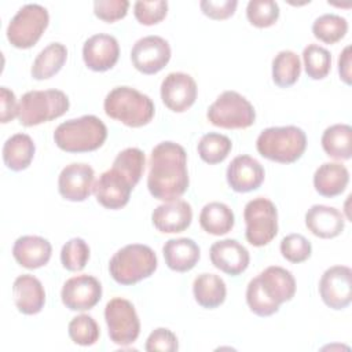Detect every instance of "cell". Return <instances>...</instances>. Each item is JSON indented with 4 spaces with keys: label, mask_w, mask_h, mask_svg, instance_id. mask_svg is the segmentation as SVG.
Instances as JSON below:
<instances>
[{
    "label": "cell",
    "mask_w": 352,
    "mask_h": 352,
    "mask_svg": "<svg viewBox=\"0 0 352 352\" xmlns=\"http://www.w3.org/2000/svg\"><path fill=\"white\" fill-rule=\"evenodd\" d=\"M192 294L202 308L213 309L224 302L227 287L219 275L204 272L194 279Z\"/></svg>",
    "instance_id": "obj_28"
},
{
    "label": "cell",
    "mask_w": 352,
    "mask_h": 352,
    "mask_svg": "<svg viewBox=\"0 0 352 352\" xmlns=\"http://www.w3.org/2000/svg\"><path fill=\"white\" fill-rule=\"evenodd\" d=\"M103 109L107 117L131 128L147 125L155 111L154 103L147 95L126 85L113 88L104 98Z\"/></svg>",
    "instance_id": "obj_3"
},
{
    "label": "cell",
    "mask_w": 352,
    "mask_h": 352,
    "mask_svg": "<svg viewBox=\"0 0 352 352\" xmlns=\"http://www.w3.org/2000/svg\"><path fill=\"white\" fill-rule=\"evenodd\" d=\"M199 224L208 234L220 236L232 230L235 216L228 205L223 202H209L201 209Z\"/></svg>",
    "instance_id": "obj_29"
},
{
    "label": "cell",
    "mask_w": 352,
    "mask_h": 352,
    "mask_svg": "<svg viewBox=\"0 0 352 352\" xmlns=\"http://www.w3.org/2000/svg\"><path fill=\"white\" fill-rule=\"evenodd\" d=\"M147 188L160 201L180 198L188 188L186 150L175 142L158 143L150 155Z\"/></svg>",
    "instance_id": "obj_1"
},
{
    "label": "cell",
    "mask_w": 352,
    "mask_h": 352,
    "mask_svg": "<svg viewBox=\"0 0 352 352\" xmlns=\"http://www.w3.org/2000/svg\"><path fill=\"white\" fill-rule=\"evenodd\" d=\"M258 154L279 164H293L307 148V135L296 125L270 126L261 131L256 140Z\"/></svg>",
    "instance_id": "obj_4"
},
{
    "label": "cell",
    "mask_w": 352,
    "mask_h": 352,
    "mask_svg": "<svg viewBox=\"0 0 352 352\" xmlns=\"http://www.w3.org/2000/svg\"><path fill=\"white\" fill-rule=\"evenodd\" d=\"M157 265V256L150 246L131 243L113 254L109 263V272L117 283L129 286L153 275Z\"/></svg>",
    "instance_id": "obj_5"
},
{
    "label": "cell",
    "mask_w": 352,
    "mask_h": 352,
    "mask_svg": "<svg viewBox=\"0 0 352 352\" xmlns=\"http://www.w3.org/2000/svg\"><path fill=\"white\" fill-rule=\"evenodd\" d=\"M67 59V48L62 43H51L38 52L32 65V77L34 80H47L54 77L63 67Z\"/></svg>",
    "instance_id": "obj_30"
},
{
    "label": "cell",
    "mask_w": 352,
    "mask_h": 352,
    "mask_svg": "<svg viewBox=\"0 0 352 352\" xmlns=\"http://www.w3.org/2000/svg\"><path fill=\"white\" fill-rule=\"evenodd\" d=\"M89 260V246L82 238L69 239L60 250V263L67 271H81Z\"/></svg>",
    "instance_id": "obj_38"
},
{
    "label": "cell",
    "mask_w": 352,
    "mask_h": 352,
    "mask_svg": "<svg viewBox=\"0 0 352 352\" xmlns=\"http://www.w3.org/2000/svg\"><path fill=\"white\" fill-rule=\"evenodd\" d=\"M319 294L323 302L336 311L344 309L352 300V271L346 265L327 268L319 282Z\"/></svg>",
    "instance_id": "obj_12"
},
{
    "label": "cell",
    "mask_w": 352,
    "mask_h": 352,
    "mask_svg": "<svg viewBox=\"0 0 352 352\" xmlns=\"http://www.w3.org/2000/svg\"><path fill=\"white\" fill-rule=\"evenodd\" d=\"M52 254L51 243L38 235L19 236L12 246V256L19 265L36 270L45 265Z\"/></svg>",
    "instance_id": "obj_22"
},
{
    "label": "cell",
    "mask_w": 352,
    "mask_h": 352,
    "mask_svg": "<svg viewBox=\"0 0 352 352\" xmlns=\"http://www.w3.org/2000/svg\"><path fill=\"white\" fill-rule=\"evenodd\" d=\"M305 226L315 236L330 239L342 232L345 219L342 213L333 206L312 205L305 213Z\"/></svg>",
    "instance_id": "obj_23"
},
{
    "label": "cell",
    "mask_w": 352,
    "mask_h": 352,
    "mask_svg": "<svg viewBox=\"0 0 352 352\" xmlns=\"http://www.w3.org/2000/svg\"><path fill=\"white\" fill-rule=\"evenodd\" d=\"M162 253L166 265L176 272L192 270L201 257L199 246L191 238H173L166 241Z\"/></svg>",
    "instance_id": "obj_25"
},
{
    "label": "cell",
    "mask_w": 352,
    "mask_h": 352,
    "mask_svg": "<svg viewBox=\"0 0 352 352\" xmlns=\"http://www.w3.org/2000/svg\"><path fill=\"white\" fill-rule=\"evenodd\" d=\"M120 56V45L114 36L98 33L91 36L82 45V59L88 69L106 72L111 69Z\"/></svg>",
    "instance_id": "obj_17"
},
{
    "label": "cell",
    "mask_w": 352,
    "mask_h": 352,
    "mask_svg": "<svg viewBox=\"0 0 352 352\" xmlns=\"http://www.w3.org/2000/svg\"><path fill=\"white\" fill-rule=\"evenodd\" d=\"M208 121L224 129H245L254 124L256 111L253 104L235 91H224L209 106Z\"/></svg>",
    "instance_id": "obj_7"
},
{
    "label": "cell",
    "mask_w": 352,
    "mask_h": 352,
    "mask_svg": "<svg viewBox=\"0 0 352 352\" xmlns=\"http://www.w3.org/2000/svg\"><path fill=\"white\" fill-rule=\"evenodd\" d=\"M95 172L88 164L73 162L66 165L58 177L59 194L72 202L85 201L94 191Z\"/></svg>",
    "instance_id": "obj_16"
},
{
    "label": "cell",
    "mask_w": 352,
    "mask_h": 352,
    "mask_svg": "<svg viewBox=\"0 0 352 352\" xmlns=\"http://www.w3.org/2000/svg\"><path fill=\"white\" fill-rule=\"evenodd\" d=\"M348 32V22L337 14H323L312 23L314 36L324 44H336Z\"/></svg>",
    "instance_id": "obj_34"
},
{
    "label": "cell",
    "mask_w": 352,
    "mask_h": 352,
    "mask_svg": "<svg viewBox=\"0 0 352 352\" xmlns=\"http://www.w3.org/2000/svg\"><path fill=\"white\" fill-rule=\"evenodd\" d=\"M280 253L287 261L298 264L311 257L312 246L304 235L289 234L280 241Z\"/></svg>",
    "instance_id": "obj_41"
},
{
    "label": "cell",
    "mask_w": 352,
    "mask_h": 352,
    "mask_svg": "<svg viewBox=\"0 0 352 352\" xmlns=\"http://www.w3.org/2000/svg\"><path fill=\"white\" fill-rule=\"evenodd\" d=\"M60 298L70 311H88L100 301L102 285L92 275L73 276L65 282Z\"/></svg>",
    "instance_id": "obj_14"
},
{
    "label": "cell",
    "mask_w": 352,
    "mask_h": 352,
    "mask_svg": "<svg viewBox=\"0 0 352 352\" xmlns=\"http://www.w3.org/2000/svg\"><path fill=\"white\" fill-rule=\"evenodd\" d=\"M349 183V172L340 162H324L314 173L316 192L326 198L342 194Z\"/></svg>",
    "instance_id": "obj_26"
},
{
    "label": "cell",
    "mask_w": 352,
    "mask_h": 352,
    "mask_svg": "<svg viewBox=\"0 0 352 352\" xmlns=\"http://www.w3.org/2000/svg\"><path fill=\"white\" fill-rule=\"evenodd\" d=\"M104 320L109 329V337L117 345H131L140 334V320L136 309L125 298L114 297L106 304Z\"/></svg>",
    "instance_id": "obj_10"
},
{
    "label": "cell",
    "mask_w": 352,
    "mask_h": 352,
    "mask_svg": "<svg viewBox=\"0 0 352 352\" xmlns=\"http://www.w3.org/2000/svg\"><path fill=\"white\" fill-rule=\"evenodd\" d=\"M129 8L126 0H96L94 3V14L109 23L122 19Z\"/></svg>",
    "instance_id": "obj_44"
},
{
    "label": "cell",
    "mask_w": 352,
    "mask_h": 352,
    "mask_svg": "<svg viewBox=\"0 0 352 352\" xmlns=\"http://www.w3.org/2000/svg\"><path fill=\"white\" fill-rule=\"evenodd\" d=\"M36 146L33 139L26 133H15L8 138L3 146V161L14 172L26 169L33 161Z\"/></svg>",
    "instance_id": "obj_27"
},
{
    "label": "cell",
    "mask_w": 352,
    "mask_h": 352,
    "mask_svg": "<svg viewBox=\"0 0 352 352\" xmlns=\"http://www.w3.org/2000/svg\"><path fill=\"white\" fill-rule=\"evenodd\" d=\"M197 94V82L187 73H169L161 82V99L164 104L175 113L188 110L194 104Z\"/></svg>",
    "instance_id": "obj_15"
},
{
    "label": "cell",
    "mask_w": 352,
    "mask_h": 352,
    "mask_svg": "<svg viewBox=\"0 0 352 352\" xmlns=\"http://www.w3.org/2000/svg\"><path fill=\"white\" fill-rule=\"evenodd\" d=\"M246 16L256 28H270L279 18V6L272 0H250L246 6Z\"/></svg>",
    "instance_id": "obj_39"
},
{
    "label": "cell",
    "mask_w": 352,
    "mask_h": 352,
    "mask_svg": "<svg viewBox=\"0 0 352 352\" xmlns=\"http://www.w3.org/2000/svg\"><path fill=\"white\" fill-rule=\"evenodd\" d=\"M146 165V157L144 153L138 147H128L117 154V157L113 161V168L118 169L121 173H124L132 186L135 187L143 172Z\"/></svg>",
    "instance_id": "obj_35"
},
{
    "label": "cell",
    "mask_w": 352,
    "mask_h": 352,
    "mask_svg": "<svg viewBox=\"0 0 352 352\" xmlns=\"http://www.w3.org/2000/svg\"><path fill=\"white\" fill-rule=\"evenodd\" d=\"M302 60L305 73L312 80H323L331 69L330 52L318 44H309L304 48Z\"/></svg>",
    "instance_id": "obj_36"
},
{
    "label": "cell",
    "mask_w": 352,
    "mask_h": 352,
    "mask_svg": "<svg viewBox=\"0 0 352 352\" xmlns=\"http://www.w3.org/2000/svg\"><path fill=\"white\" fill-rule=\"evenodd\" d=\"M69 106V98L60 89L29 91L19 100L18 120L23 126H34L59 118Z\"/></svg>",
    "instance_id": "obj_6"
},
{
    "label": "cell",
    "mask_w": 352,
    "mask_h": 352,
    "mask_svg": "<svg viewBox=\"0 0 352 352\" xmlns=\"http://www.w3.org/2000/svg\"><path fill=\"white\" fill-rule=\"evenodd\" d=\"M338 73L340 78L351 85V45H346L338 56Z\"/></svg>",
    "instance_id": "obj_47"
},
{
    "label": "cell",
    "mask_w": 352,
    "mask_h": 352,
    "mask_svg": "<svg viewBox=\"0 0 352 352\" xmlns=\"http://www.w3.org/2000/svg\"><path fill=\"white\" fill-rule=\"evenodd\" d=\"M264 168L250 155L235 157L226 172V179L235 192H249L257 190L264 182Z\"/></svg>",
    "instance_id": "obj_18"
},
{
    "label": "cell",
    "mask_w": 352,
    "mask_h": 352,
    "mask_svg": "<svg viewBox=\"0 0 352 352\" xmlns=\"http://www.w3.org/2000/svg\"><path fill=\"white\" fill-rule=\"evenodd\" d=\"M0 104H1V122L7 124L18 117V107L15 94L7 87L0 88Z\"/></svg>",
    "instance_id": "obj_46"
},
{
    "label": "cell",
    "mask_w": 352,
    "mask_h": 352,
    "mask_svg": "<svg viewBox=\"0 0 352 352\" xmlns=\"http://www.w3.org/2000/svg\"><path fill=\"white\" fill-rule=\"evenodd\" d=\"M210 263L221 272L236 276L242 274L250 261L248 249L236 239H221L214 242L209 250Z\"/></svg>",
    "instance_id": "obj_19"
},
{
    "label": "cell",
    "mask_w": 352,
    "mask_h": 352,
    "mask_svg": "<svg viewBox=\"0 0 352 352\" xmlns=\"http://www.w3.org/2000/svg\"><path fill=\"white\" fill-rule=\"evenodd\" d=\"M324 153L334 160H349L352 155V128L348 124H334L324 129L322 139Z\"/></svg>",
    "instance_id": "obj_31"
},
{
    "label": "cell",
    "mask_w": 352,
    "mask_h": 352,
    "mask_svg": "<svg viewBox=\"0 0 352 352\" xmlns=\"http://www.w3.org/2000/svg\"><path fill=\"white\" fill-rule=\"evenodd\" d=\"M243 219L246 241L256 248L268 245L278 234V210L268 198L257 197L249 201L243 209Z\"/></svg>",
    "instance_id": "obj_9"
},
{
    "label": "cell",
    "mask_w": 352,
    "mask_h": 352,
    "mask_svg": "<svg viewBox=\"0 0 352 352\" xmlns=\"http://www.w3.org/2000/svg\"><path fill=\"white\" fill-rule=\"evenodd\" d=\"M192 220L191 205L184 199L166 201L151 213L154 227L164 234H176L187 230Z\"/></svg>",
    "instance_id": "obj_20"
},
{
    "label": "cell",
    "mask_w": 352,
    "mask_h": 352,
    "mask_svg": "<svg viewBox=\"0 0 352 352\" xmlns=\"http://www.w3.org/2000/svg\"><path fill=\"white\" fill-rule=\"evenodd\" d=\"M301 74V62L296 52L283 50L272 59V80L280 88L292 87Z\"/></svg>",
    "instance_id": "obj_32"
},
{
    "label": "cell",
    "mask_w": 352,
    "mask_h": 352,
    "mask_svg": "<svg viewBox=\"0 0 352 352\" xmlns=\"http://www.w3.org/2000/svg\"><path fill=\"white\" fill-rule=\"evenodd\" d=\"M133 190L129 179L116 168L103 172L94 184V194L96 201L106 209H121L131 198Z\"/></svg>",
    "instance_id": "obj_13"
},
{
    "label": "cell",
    "mask_w": 352,
    "mask_h": 352,
    "mask_svg": "<svg viewBox=\"0 0 352 352\" xmlns=\"http://www.w3.org/2000/svg\"><path fill=\"white\" fill-rule=\"evenodd\" d=\"M15 307L23 315L38 314L45 304V290L41 282L29 274L19 275L12 285Z\"/></svg>",
    "instance_id": "obj_24"
},
{
    "label": "cell",
    "mask_w": 352,
    "mask_h": 352,
    "mask_svg": "<svg viewBox=\"0 0 352 352\" xmlns=\"http://www.w3.org/2000/svg\"><path fill=\"white\" fill-rule=\"evenodd\" d=\"M67 333L70 340L81 346H89L94 345L100 336V330L99 326L96 323V320L87 315V314H81L74 316L67 326Z\"/></svg>",
    "instance_id": "obj_37"
},
{
    "label": "cell",
    "mask_w": 352,
    "mask_h": 352,
    "mask_svg": "<svg viewBox=\"0 0 352 352\" xmlns=\"http://www.w3.org/2000/svg\"><path fill=\"white\" fill-rule=\"evenodd\" d=\"M131 60L138 72L155 74L170 60V45L160 36L142 37L132 47Z\"/></svg>",
    "instance_id": "obj_11"
},
{
    "label": "cell",
    "mask_w": 352,
    "mask_h": 352,
    "mask_svg": "<svg viewBox=\"0 0 352 352\" xmlns=\"http://www.w3.org/2000/svg\"><path fill=\"white\" fill-rule=\"evenodd\" d=\"M265 296L278 305L290 301L296 293V279L290 271L279 265L267 267L257 275Z\"/></svg>",
    "instance_id": "obj_21"
},
{
    "label": "cell",
    "mask_w": 352,
    "mask_h": 352,
    "mask_svg": "<svg viewBox=\"0 0 352 352\" xmlns=\"http://www.w3.org/2000/svg\"><path fill=\"white\" fill-rule=\"evenodd\" d=\"M246 302L250 311L261 318L274 315L275 312L279 311V307H280L265 296L257 276L253 278L246 287Z\"/></svg>",
    "instance_id": "obj_40"
},
{
    "label": "cell",
    "mask_w": 352,
    "mask_h": 352,
    "mask_svg": "<svg viewBox=\"0 0 352 352\" xmlns=\"http://www.w3.org/2000/svg\"><path fill=\"white\" fill-rule=\"evenodd\" d=\"M107 128L96 116L87 114L59 124L54 132L55 144L66 153H88L103 146Z\"/></svg>",
    "instance_id": "obj_2"
},
{
    "label": "cell",
    "mask_w": 352,
    "mask_h": 352,
    "mask_svg": "<svg viewBox=\"0 0 352 352\" xmlns=\"http://www.w3.org/2000/svg\"><path fill=\"white\" fill-rule=\"evenodd\" d=\"M144 349L147 352H175L179 349L177 337L172 330L166 327H158L153 330L147 337Z\"/></svg>",
    "instance_id": "obj_43"
},
{
    "label": "cell",
    "mask_w": 352,
    "mask_h": 352,
    "mask_svg": "<svg viewBox=\"0 0 352 352\" xmlns=\"http://www.w3.org/2000/svg\"><path fill=\"white\" fill-rule=\"evenodd\" d=\"M231 148H232L231 139L217 132L205 133L199 139L197 146L201 160L209 165L223 162L228 157Z\"/></svg>",
    "instance_id": "obj_33"
},
{
    "label": "cell",
    "mask_w": 352,
    "mask_h": 352,
    "mask_svg": "<svg viewBox=\"0 0 352 352\" xmlns=\"http://www.w3.org/2000/svg\"><path fill=\"white\" fill-rule=\"evenodd\" d=\"M50 22V15L45 7L32 3L21 7L7 26V40L19 50L33 47Z\"/></svg>",
    "instance_id": "obj_8"
},
{
    "label": "cell",
    "mask_w": 352,
    "mask_h": 352,
    "mask_svg": "<svg viewBox=\"0 0 352 352\" xmlns=\"http://www.w3.org/2000/svg\"><path fill=\"white\" fill-rule=\"evenodd\" d=\"M168 12V1H136L133 4V14L139 23L151 26L160 23Z\"/></svg>",
    "instance_id": "obj_42"
},
{
    "label": "cell",
    "mask_w": 352,
    "mask_h": 352,
    "mask_svg": "<svg viewBox=\"0 0 352 352\" xmlns=\"http://www.w3.org/2000/svg\"><path fill=\"white\" fill-rule=\"evenodd\" d=\"M236 6H238L236 0H220V1L202 0L199 3L201 11L210 19H216V21H221L232 16L236 10Z\"/></svg>",
    "instance_id": "obj_45"
}]
</instances>
